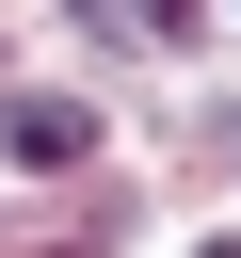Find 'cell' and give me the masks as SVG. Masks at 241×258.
I'll list each match as a JSON object with an SVG mask.
<instances>
[{
    "label": "cell",
    "instance_id": "6da1fadb",
    "mask_svg": "<svg viewBox=\"0 0 241 258\" xmlns=\"http://www.w3.org/2000/svg\"><path fill=\"white\" fill-rule=\"evenodd\" d=\"M0 145L16 161H80L96 145V97H0Z\"/></svg>",
    "mask_w": 241,
    "mask_h": 258
},
{
    "label": "cell",
    "instance_id": "7a4b0ae2",
    "mask_svg": "<svg viewBox=\"0 0 241 258\" xmlns=\"http://www.w3.org/2000/svg\"><path fill=\"white\" fill-rule=\"evenodd\" d=\"M209 258H241V242H209Z\"/></svg>",
    "mask_w": 241,
    "mask_h": 258
}]
</instances>
